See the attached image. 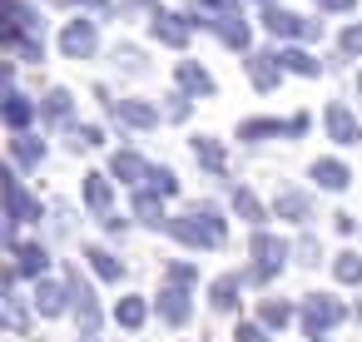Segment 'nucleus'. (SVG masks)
I'll use <instances>...</instances> for the list:
<instances>
[{
    "label": "nucleus",
    "instance_id": "obj_1",
    "mask_svg": "<svg viewBox=\"0 0 362 342\" xmlns=\"http://www.w3.org/2000/svg\"><path fill=\"white\" fill-rule=\"evenodd\" d=\"M342 322V302L337 297H327V293H313L308 302H303V332L317 342V337H327L332 327Z\"/></svg>",
    "mask_w": 362,
    "mask_h": 342
},
{
    "label": "nucleus",
    "instance_id": "obj_2",
    "mask_svg": "<svg viewBox=\"0 0 362 342\" xmlns=\"http://www.w3.org/2000/svg\"><path fill=\"white\" fill-rule=\"evenodd\" d=\"M253 258H258V268H253L248 278H253V283H268V278L283 268L288 243H283V238H273V233H253Z\"/></svg>",
    "mask_w": 362,
    "mask_h": 342
},
{
    "label": "nucleus",
    "instance_id": "obj_3",
    "mask_svg": "<svg viewBox=\"0 0 362 342\" xmlns=\"http://www.w3.org/2000/svg\"><path fill=\"white\" fill-rule=\"evenodd\" d=\"M327 134H332L337 144H357V139H362V129H357V119L347 114V105H327Z\"/></svg>",
    "mask_w": 362,
    "mask_h": 342
},
{
    "label": "nucleus",
    "instance_id": "obj_4",
    "mask_svg": "<svg viewBox=\"0 0 362 342\" xmlns=\"http://www.w3.org/2000/svg\"><path fill=\"white\" fill-rule=\"evenodd\" d=\"M60 50H65L70 60H80V55H90V50H95V30H90V20H70V30H65V40H60Z\"/></svg>",
    "mask_w": 362,
    "mask_h": 342
},
{
    "label": "nucleus",
    "instance_id": "obj_5",
    "mask_svg": "<svg viewBox=\"0 0 362 342\" xmlns=\"http://www.w3.org/2000/svg\"><path fill=\"white\" fill-rule=\"evenodd\" d=\"M159 317L164 322H189V293L184 288H164L159 293Z\"/></svg>",
    "mask_w": 362,
    "mask_h": 342
},
{
    "label": "nucleus",
    "instance_id": "obj_6",
    "mask_svg": "<svg viewBox=\"0 0 362 342\" xmlns=\"http://www.w3.org/2000/svg\"><path fill=\"white\" fill-rule=\"evenodd\" d=\"M35 307H40V317H60L65 312V288L60 283H35Z\"/></svg>",
    "mask_w": 362,
    "mask_h": 342
},
{
    "label": "nucleus",
    "instance_id": "obj_7",
    "mask_svg": "<svg viewBox=\"0 0 362 342\" xmlns=\"http://www.w3.org/2000/svg\"><path fill=\"white\" fill-rule=\"evenodd\" d=\"M313 179H317L322 189H347L352 174H347V164H337V159H317V164H313Z\"/></svg>",
    "mask_w": 362,
    "mask_h": 342
},
{
    "label": "nucleus",
    "instance_id": "obj_8",
    "mask_svg": "<svg viewBox=\"0 0 362 342\" xmlns=\"http://www.w3.org/2000/svg\"><path fill=\"white\" fill-rule=\"evenodd\" d=\"M184 16H154V40H164V45H184L189 40V25H179Z\"/></svg>",
    "mask_w": 362,
    "mask_h": 342
},
{
    "label": "nucleus",
    "instance_id": "obj_9",
    "mask_svg": "<svg viewBox=\"0 0 362 342\" xmlns=\"http://www.w3.org/2000/svg\"><path fill=\"white\" fill-rule=\"evenodd\" d=\"M45 248L40 243H25V248H16V273H25V278H35V273H45Z\"/></svg>",
    "mask_w": 362,
    "mask_h": 342
},
{
    "label": "nucleus",
    "instance_id": "obj_10",
    "mask_svg": "<svg viewBox=\"0 0 362 342\" xmlns=\"http://www.w3.org/2000/svg\"><path fill=\"white\" fill-rule=\"evenodd\" d=\"M115 174H119L124 184H139V179H149L154 169H149V164H144L139 154H115Z\"/></svg>",
    "mask_w": 362,
    "mask_h": 342
},
{
    "label": "nucleus",
    "instance_id": "obj_11",
    "mask_svg": "<svg viewBox=\"0 0 362 342\" xmlns=\"http://www.w3.org/2000/svg\"><path fill=\"white\" fill-rule=\"evenodd\" d=\"M85 258H90V268H95L105 283H119V278H124V268H119V258H115V253H105V248H90Z\"/></svg>",
    "mask_w": 362,
    "mask_h": 342
},
{
    "label": "nucleus",
    "instance_id": "obj_12",
    "mask_svg": "<svg viewBox=\"0 0 362 342\" xmlns=\"http://www.w3.org/2000/svg\"><path fill=\"white\" fill-rule=\"evenodd\" d=\"M209 302H214L218 312H228V307L238 302V278H233V273H223V278H218V283L209 288Z\"/></svg>",
    "mask_w": 362,
    "mask_h": 342
},
{
    "label": "nucleus",
    "instance_id": "obj_13",
    "mask_svg": "<svg viewBox=\"0 0 362 342\" xmlns=\"http://www.w3.org/2000/svg\"><path fill=\"white\" fill-rule=\"evenodd\" d=\"M248 70H253V85H258V90H273V85H278V70H283V65H273L268 55H253V60H248Z\"/></svg>",
    "mask_w": 362,
    "mask_h": 342
},
{
    "label": "nucleus",
    "instance_id": "obj_14",
    "mask_svg": "<svg viewBox=\"0 0 362 342\" xmlns=\"http://www.w3.org/2000/svg\"><path fill=\"white\" fill-rule=\"evenodd\" d=\"M85 204H90L95 213H105V204H110V184H105V174H90V179H85Z\"/></svg>",
    "mask_w": 362,
    "mask_h": 342
},
{
    "label": "nucleus",
    "instance_id": "obj_15",
    "mask_svg": "<svg viewBox=\"0 0 362 342\" xmlns=\"http://www.w3.org/2000/svg\"><path fill=\"white\" fill-rule=\"evenodd\" d=\"M144 297H119V307H115V317H119V327H139L144 322Z\"/></svg>",
    "mask_w": 362,
    "mask_h": 342
},
{
    "label": "nucleus",
    "instance_id": "obj_16",
    "mask_svg": "<svg viewBox=\"0 0 362 342\" xmlns=\"http://www.w3.org/2000/svg\"><path fill=\"white\" fill-rule=\"evenodd\" d=\"M134 213H139L144 223H154V228H159V223H169V218H164V204H159L154 194H139V199H134Z\"/></svg>",
    "mask_w": 362,
    "mask_h": 342
},
{
    "label": "nucleus",
    "instance_id": "obj_17",
    "mask_svg": "<svg viewBox=\"0 0 362 342\" xmlns=\"http://www.w3.org/2000/svg\"><path fill=\"white\" fill-rule=\"evenodd\" d=\"M194 159H204V169H223V149L214 144V139H194Z\"/></svg>",
    "mask_w": 362,
    "mask_h": 342
},
{
    "label": "nucleus",
    "instance_id": "obj_18",
    "mask_svg": "<svg viewBox=\"0 0 362 342\" xmlns=\"http://www.w3.org/2000/svg\"><path fill=\"white\" fill-rule=\"evenodd\" d=\"M233 208H238L248 223H263V208H258V199H253L248 189H238V194H233Z\"/></svg>",
    "mask_w": 362,
    "mask_h": 342
},
{
    "label": "nucleus",
    "instance_id": "obj_19",
    "mask_svg": "<svg viewBox=\"0 0 362 342\" xmlns=\"http://www.w3.org/2000/svg\"><path fill=\"white\" fill-rule=\"evenodd\" d=\"M278 218H308V199L303 194H283L278 199Z\"/></svg>",
    "mask_w": 362,
    "mask_h": 342
},
{
    "label": "nucleus",
    "instance_id": "obj_20",
    "mask_svg": "<svg viewBox=\"0 0 362 342\" xmlns=\"http://www.w3.org/2000/svg\"><path fill=\"white\" fill-rule=\"evenodd\" d=\"M288 322H293L288 302H263V327H288Z\"/></svg>",
    "mask_w": 362,
    "mask_h": 342
},
{
    "label": "nucleus",
    "instance_id": "obj_21",
    "mask_svg": "<svg viewBox=\"0 0 362 342\" xmlns=\"http://www.w3.org/2000/svg\"><path fill=\"white\" fill-rule=\"evenodd\" d=\"M179 80H184V85H189V90H204V95H209V90H214V80H209V75H204V70H199V65H179Z\"/></svg>",
    "mask_w": 362,
    "mask_h": 342
},
{
    "label": "nucleus",
    "instance_id": "obj_22",
    "mask_svg": "<svg viewBox=\"0 0 362 342\" xmlns=\"http://www.w3.org/2000/svg\"><path fill=\"white\" fill-rule=\"evenodd\" d=\"M6 119H11V129H21V124L30 119V100H25V95H11V105H6Z\"/></svg>",
    "mask_w": 362,
    "mask_h": 342
},
{
    "label": "nucleus",
    "instance_id": "obj_23",
    "mask_svg": "<svg viewBox=\"0 0 362 342\" xmlns=\"http://www.w3.org/2000/svg\"><path fill=\"white\" fill-rule=\"evenodd\" d=\"M337 278H342V283H362V258H357V253H342V258H337Z\"/></svg>",
    "mask_w": 362,
    "mask_h": 342
},
{
    "label": "nucleus",
    "instance_id": "obj_24",
    "mask_svg": "<svg viewBox=\"0 0 362 342\" xmlns=\"http://www.w3.org/2000/svg\"><path fill=\"white\" fill-rule=\"evenodd\" d=\"M283 65H288V70H298V75H317V65H313L303 50H288V55H283Z\"/></svg>",
    "mask_w": 362,
    "mask_h": 342
},
{
    "label": "nucleus",
    "instance_id": "obj_25",
    "mask_svg": "<svg viewBox=\"0 0 362 342\" xmlns=\"http://www.w3.org/2000/svg\"><path fill=\"white\" fill-rule=\"evenodd\" d=\"M11 149H16V159H21V164H40V154H45V149H40V144H30V139H16Z\"/></svg>",
    "mask_w": 362,
    "mask_h": 342
},
{
    "label": "nucleus",
    "instance_id": "obj_26",
    "mask_svg": "<svg viewBox=\"0 0 362 342\" xmlns=\"http://www.w3.org/2000/svg\"><path fill=\"white\" fill-rule=\"evenodd\" d=\"M149 184H154V189H159L164 199H169V194H179V179H174L169 169H154V174H149Z\"/></svg>",
    "mask_w": 362,
    "mask_h": 342
},
{
    "label": "nucleus",
    "instance_id": "obj_27",
    "mask_svg": "<svg viewBox=\"0 0 362 342\" xmlns=\"http://www.w3.org/2000/svg\"><path fill=\"white\" fill-rule=\"evenodd\" d=\"M238 342H268V332L258 327V322H238V332H233Z\"/></svg>",
    "mask_w": 362,
    "mask_h": 342
},
{
    "label": "nucleus",
    "instance_id": "obj_28",
    "mask_svg": "<svg viewBox=\"0 0 362 342\" xmlns=\"http://www.w3.org/2000/svg\"><path fill=\"white\" fill-rule=\"evenodd\" d=\"M169 283H194V268H189V263H174V268H169Z\"/></svg>",
    "mask_w": 362,
    "mask_h": 342
},
{
    "label": "nucleus",
    "instance_id": "obj_29",
    "mask_svg": "<svg viewBox=\"0 0 362 342\" xmlns=\"http://www.w3.org/2000/svg\"><path fill=\"white\" fill-rule=\"evenodd\" d=\"M342 50H352V55H362V30H347V35H342Z\"/></svg>",
    "mask_w": 362,
    "mask_h": 342
},
{
    "label": "nucleus",
    "instance_id": "obj_30",
    "mask_svg": "<svg viewBox=\"0 0 362 342\" xmlns=\"http://www.w3.org/2000/svg\"><path fill=\"white\" fill-rule=\"evenodd\" d=\"M317 6H327V11H347V6H357V0H317Z\"/></svg>",
    "mask_w": 362,
    "mask_h": 342
},
{
    "label": "nucleus",
    "instance_id": "obj_31",
    "mask_svg": "<svg viewBox=\"0 0 362 342\" xmlns=\"http://www.w3.org/2000/svg\"><path fill=\"white\" fill-rule=\"evenodd\" d=\"M357 90H362V75H357Z\"/></svg>",
    "mask_w": 362,
    "mask_h": 342
},
{
    "label": "nucleus",
    "instance_id": "obj_32",
    "mask_svg": "<svg viewBox=\"0 0 362 342\" xmlns=\"http://www.w3.org/2000/svg\"><path fill=\"white\" fill-rule=\"evenodd\" d=\"M357 317H362V307H357Z\"/></svg>",
    "mask_w": 362,
    "mask_h": 342
},
{
    "label": "nucleus",
    "instance_id": "obj_33",
    "mask_svg": "<svg viewBox=\"0 0 362 342\" xmlns=\"http://www.w3.org/2000/svg\"><path fill=\"white\" fill-rule=\"evenodd\" d=\"M85 342H95V337H85Z\"/></svg>",
    "mask_w": 362,
    "mask_h": 342
}]
</instances>
